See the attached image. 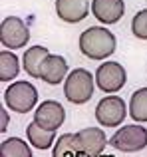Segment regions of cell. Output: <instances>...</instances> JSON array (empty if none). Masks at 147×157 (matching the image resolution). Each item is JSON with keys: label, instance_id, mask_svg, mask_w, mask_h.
Here are the masks:
<instances>
[{"label": "cell", "instance_id": "1", "mask_svg": "<svg viewBox=\"0 0 147 157\" xmlns=\"http://www.w3.org/2000/svg\"><path fill=\"white\" fill-rule=\"evenodd\" d=\"M80 50L89 60H104L115 52V36L104 26H92L81 32Z\"/></svg>", "mask_w": 147, "mask_h": 157}, {"label": "cell", "instance_id": "2", "mask_svg": "<svg viewBox=\"0 0 147 157\" xmlns=\"http://www.w3.org/2000/svg\"><path fill=\"white\" fill-rule=\"evenodd\" d=\"M64 96L74 105L88 104L93 96V76L84 68L72 70L64 84Z\"/></svg>", "mask_w": 147, "mask_h": 157}, {"label": "cell", "instance_id": "3", "mask_svg": "<svg viewBox=\"0 0 147 157\" xmlns=\"http://www.w3.org/2000/svg\"><path fill=\"white\" fill-rule=\"evenodd\" d=\"M4 104L16 113H28L38 104V90L30 82H14L4 92Z\"/></svg>", "mask_w": 147, "mask_h": 157}, {"label": "cell", "instance_id": "4", "mask_svg": "<svg viewBox=\"0 0 147 157\" xmlns=\"http://www.w3.org/2000/svg\"><path fill=\"white\" fill-rule=\"evenodd\" d=\"M113 149L121 151V153H135L147 147V129L143 125H123L119 131H115L111 139H109Z\"/></svg>", "mask_w": 147, "mask_h": 157}, {"label": "cell", "instance_id": "5", "mask_svg": "<svg viewBox=\"0 0 147 157\" xmlns=\"http://www.w3.org/2000/svg\"><path fill=\"white\" fill-rule=\"evenodd\" d=\"M30 40V30H28L26 22L18 16H8L0 24V42L2 46L10 48V50H18L24 48Z\"/></svg>", "mask_w": 147, "mask_h": 157}, {"label": "cell", "instance_id": "6", "mask_svg": "<svg viewBox=\"0 0 147 157\" xmlns=\"http://www.w3.org/2000/svg\"><path fill=\"white\" fill-rule=\"evenodd\" d=\"M127 82V74H125V68L117 62H104L100 68L96 70V84L101 92L105 94H115L119 92L121 88Z\"/></svg>", "mask_w": 147, "mask_h": 157}, {"label": "cell", "instance_id": "7", "mask_svg": "<svg viewBox=\"0 0 147 157\" xmlns=\"http://www.w3.org/2000/svg\"><path fill=\"white\" fill-rule=\"evenodd\" d=\"M127 115L125 101L117 96H107L96 105V119L104 127H117Z\"/></svg>", "mask_w": 147, "mask_h": 157}, {"label": "cell", "instance_id": "8", "mask_svg": "<svg viewBox=\"0 0 147 157\" xmlns=\"http://www.w3.org/2000/svg\"><path fill=\"white\" fill-rule=\"evenodd\" d=\"M64 119H66V109L60 101L56 100H46L36 107L34 121L38 123L42 129L46 131H56L62 127Z\"/></svg>", "mask_w": 147, "mask_h": 157}, {"label": "cell", "instance_id": "9", "mask_svg": "<svg viewBox=\"0 0 147 157\" xmlns=\"http://www.w3.org/2000/svg\"><path fill=\"white\" fill-rule=\"evenodd\" d=\"M89 0H56V14L68 24H77L89 14Z\"/></svg>", "mask_w": 147, "mask_h": 157}, {"label": "cell", "instance_id": "10", "mask_svg": "<svg viewBox=\"0 0 147 157\" xmlns=\"http://www.w3.org/2000/svg\"><path fill=\"white\" fill-rule=\"evenodd\" d=\"M92 14L101 24L109 26L121 20L125 14V4L123 0H92Z\"/></svg>", "mask_w": 147, "mask_h": 157}, {"label": "cell", "instance_id": "11", "mask_svg": "<svg viewBox=\"0 0 147 157\" xmlns=\"http://www.w3.org/2000/svg\"><path fill=\"white\" fill-rule=\"evenodd\" d=\"M77 141L88 157H100L107 145L105 133L100 127H85V129L77 131Z\"/></svg>", "mask_w": 147, "mask_h": 157}, {"label": "cell", "instance_id": "12", "mask_svg": "<svg viewBox=\"0 0 147 157\" xmlns=\"http://www.w3.org/2000/svg\"><path fill=\"white\" fill-rule=\"evenodd\" d=\"M68 76H70V74H68V62H66V58H62V56L50 54V56L46 58V62L42 64V68H40V80L50 84V86H58L60 82Z\"/></svg>", "mask_w": 147, "mask_h": 157}, {"label": "cell", "instance_id": "13", "mask_svg": "<svg viewBox=\"0 0 147 157\" xmlns=\"http://www.w3.org/2000/svg\"><path fill=\"white\" fill-rule=\"evenodd\" d=\"M50 56L48 48L44 46H32L24 52L22 56V66H24V72L30 74L32 78H40V68L42 64L46 62V58Z\"/></svg>", "mask_w": 147, "mask_h": 157}, {"label": "cell", "instance_id": "14", "mask_svg": "<svg viewBox=\"0 0 147 157\" xmlns=\"http://www.w3.org/2000/svg\"><path fill=\"white\" fill-rule=\"evenodd\" d=\"M52 157H88L77 141V133H64L58 137Z\"/></svg>", "mask_w": 147, "mask_h": 157}, {"label": "cell", "instance_id": "15", "mask_svg": "<svg viewBox=\"0 0 147 157\" xmlns=\"http://www.w3.org/2000/svg\"><path fill=\"white\" fill-rule=\"evenodd\" d=\"M26 135H28V141L36 147V149H48L52 147L56 139V131H46L38 125L36 121H32L30 125L26 127Z\"/></svg>", "mask_w": 147, "mask_h": 157}, {"label": "cell", "instance_id": "16", "mask_svg": "<svg viewBox=\"0 0 147 157\" xmlns=\"http://www.w3.org/2000/svg\"><path fill=\"white\" fill-rule=\"evenodd\" d=\"M129 115L133 121H147V88H139L133 92L129 100Z\"/></svg>", "mask_w": 147, "mask_h": 157}, {"label": "cell", "instance_id": "17", "mask_svg": "<svg viewBox=\"0 0 147 157\" xmlns=\"http://www.w3.org/2000/svg\"><path fill=\"white\" fill-rule=\"evenodd\" d=\"M0 157H32V149L24 139L8 137L0 143Z\"/></svg>", "mask_w": 147, "mask_h": 157}, {"label": "cell", "instance_id": "18", "mask_svg": "<svg viewBox=\"0 0 147 157\" xmlns=\"http://www.w3.org/2000/svg\"><path fill=\"white\" fill-rule=\"evenodd\" d=\"M20 72V62L18 56H14L12 52L4 50L0 52V82H10L18 76Z\"/></svg>", "mask_w": 147, "mask_h": 157}, {"label": "cell", "instance_id": "19", "mask_svg": "<svg viewBox=\"0 0 147 157\" xmlns=\"http://www.w3.org/2000/svg\"><path fill=\"white\" fill-rule=\"evenodd\" d=\"M131 32L137 40H147V10H139L133 16Z\"/></svg>", "mask_w": 147, "mask_h": 157}, {"label": "cell", "instance_id": "20", "mask_svg": "<svg viewBox=\"0 0 147 157\" xmlns=\"http://www.w3.org/2000/svg\"><path fill=\"white\" fill-rule=\"evenodd\" d=\"M6 123H8V117H6V109H2V127H0L2 131H6Z\"/></svg>", "mask_w": 147, "mask_h": 157}]
</instances>
